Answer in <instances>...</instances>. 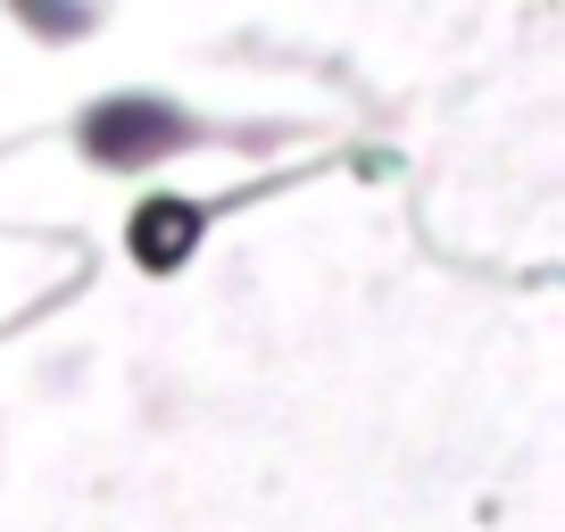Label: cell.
<instances>
[{
	"mask_svg": "<svg viewBox=\"0 0 565 532\" xmlns=\"http://www.w3.org/2000/svg\"><path fill=\"white\" fill-rule=\"evenodd\" d=\"M84 142L100 150V159L134 167V159H150V150H175L183 142V117H175V108H159V100H108V108H92V117H84Z\"/></svg>",
	"mask_w": 565,
	"mask_h": 532,
	"instance_id": "obj_1",
	"label": "cell"
},
{
	"mask_svg": "<svg viewBox=\"0 0 565 532\" xmlns=\"http://www.w3.org/2000/svg\"><path fill=\"white\" fill-rule=\"evenodd\" d=\"M192 233H200V216H192V209H167V200H150V209L134 216V249H141V266H175L183 249H192Z\"/></svg>",
	"mask_w": 565,
	"mask_h": 532,
	"instance_id": "obj_2",
	"label": "cell"
}]
</instances>
